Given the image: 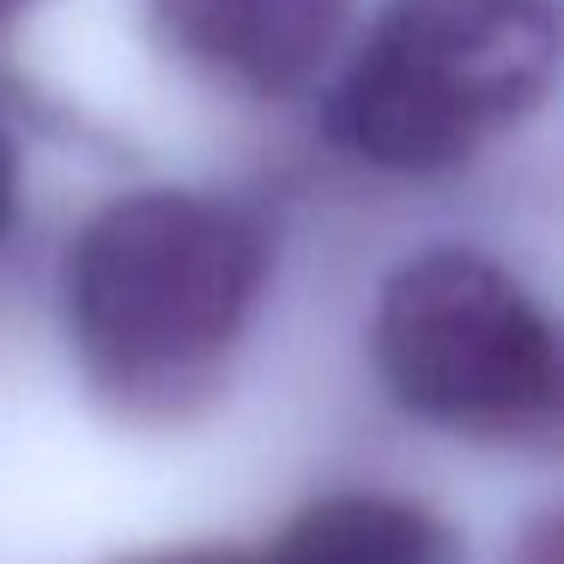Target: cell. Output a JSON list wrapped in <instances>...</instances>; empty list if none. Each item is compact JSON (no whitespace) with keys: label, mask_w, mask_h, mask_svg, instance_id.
Listing matches in <instances>:
<instances>
[{"label":"cell","mask_w":564,"mask_h":564,"mask_svg":"<svg viewBox=\"0 0 564 564\" xmlns=\"http://www.w3.org/2000/svg\"><path fill=\"white\" fill-rule=\"evenodd\" d=\"M552 74V0H389L334 79L328 128L370 171L437 176L522 128Z\"/></svg>","instance_id":"cell-2"},{"label":"cell","mask_w":564,"mask_h":564,"mask_svg":"<svg viewBox=\"0 0 564 564\" xmlns=\"http://www.w3.org/2000/svg\"><path fill=\"white\" fill-rule=\"evenodd\" d=\"M13 207H19V147H13V134L0 128V231L13 225Z\"/></svg>","instance_id":"cell-6"},{"label":"cell","mask_w":564,"mask_h":564,"mask_svg":"<svg viewBox=\"0 0 564 564\" xmlns=\"http://www.w3.org/2000/svg\"><path fill=\"white\" fill-rule=\"evenodd\" d=\"M273 268V237L243 200L134 188L74 231L62 316L74 365L122 419L171 425L225 382Z\"/></svg>","instance_id":"cell-1"},{"label":"cell","mask_w":564,"mask_h":564,"mask_svg":"<svg viewBox=\"0 0 564 564\" xmlns=\"http://www.w3.org/2000/svg\"><path fill=\"white\" fill-rule=\"evenodd\" d=\"M25 7H37V0H0V19H13V13H25Z\"/></svg>","instance_id":"cell-9"},{"label":"cell","mask_w":564,"mask_h":564,"mask_svg":"<svg viewBox=\"0 0 564 564\" xmlns=\"http://www.w3.org/2000/svg\"><path fill=\"white\" fill-rule=\"evenodd\" d=\"M261 564H462V540L425 503L394 491H328L280 528Z\"/></svg>","instance_id":"cell-5"},{"label":"cell","mask_w":564,"mask_h":564,"mask_svg":"<svg viewBox=\"0 0 564 564\" xmlns=\"http://www.w3.org/2000/svg\"><path fill=\"white\" fill-rule=\"evenodd\" d=\"M370 365L401 413L474 443H528L558 419L552 316L467 243L419 249L382 280Z\"/></svg>","instance_id":"cell-3"},{"label":"cell","mask_w":564,"mask_h":564,"mask_svg":"<svg viewBox=\"0 0 564 564\" xmlns=\"http://www.w3.org/2000/svg\"><path fill=\"white\" fill-rule=\"evenodd\" d=\"M134 564H261L256 552H225V546H188V552H152Z\"/></svg>","instance_id":"cell-7"},{"label":"cell","mask_w":564,"mask_h":564,"mask_svg":"<svg viewBox=\"0 0 564 564\" xmlns=\"http://www.w3.org/2000/svg\"><path fill=\"white\" fill-rule=\"evenodd\" d=\"M352 0H152L159 37L213 86L292 98L334 55Z\"/></svg>","instance_id":"cell-4"},{"label":"cell","mask_w":564,"mask_h":564,"mask_svg":"<svg viewBox=\"0 0 564 564\" xmlns=\"http://www.w3.org/2000/svg\"><path fill=\"white\" fill-rule=\"evenodd\" d=\"M510 564H558V528H552V522H540L534 534H528V546L516 552Z\"/></svg>","instance_id":"cell-8"}]
</instances>
